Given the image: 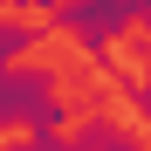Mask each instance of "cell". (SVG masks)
I'll list each match as a JSON object with an SVG mask.
<instances>
[{"label":"cell","instance_id":"obj_3","mask_svg":"<svg viewBox=\"0 0 151 151\" xmlns=\"http://www.w3.org/2000/svg\"><path fill=\"white\" fill-rule=\"evenodd\" d=\"M89 7H103L110 21H124V28H137V21H151V0H89Z\"/></svg>","mask_w":151,"mask_h":151},{"label":"cell","instance_id":"obj_5","mask_svg":"<svg viewBox=\"0 0 151 151\" xmlns=\"http://www.w3.org/2000/svg\"><path fill=\"white\" fill-rule=\"evenodd\" d=\"M7 7H21V14H48L55 0H7Z\"/></svg>","mask_w":151,"mask_h":151},{"label":"cell","instance_id":"obj_4","mask_svg":"<svg viewBox=\"0 0 151 151\" xmlns=\"http://www.w3.org/2000/svg\"><path fill=\"white\" fill-rule=\"evenodd\" d=\"M55 131H28V137H0V151H55Z\"/></svg>","mask_w":151,"mask_h":151},{"label":"cell","instance_id":"obj_2","mask_svg":"<svg viewBox=\"0 0 151 151\" xmlns=\"http://www.w3.org/2000/svg\"><path fill=\"white\" fill-rule=\"evenodd\" d=\"M76 151H151L137 131H124L117 117H83L76 124Z\"/></svg>","mask_w":151,"mask_h":151},{"label":"cell","instance_id":"obj_1","mask_svg":"<svg viewBox=\"0 0 151 151\" xmlns=\"http://www.w3.org/2000/svg\"><path fill=\"white\" fill-rule=\"evenodd\" d=\"M7 96H14V124L28 131V124L62 96V69H48V62H35V55H28V62H7Z\"/></svg>","mask_w":151,"mask_h":151}]
</instances>
